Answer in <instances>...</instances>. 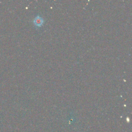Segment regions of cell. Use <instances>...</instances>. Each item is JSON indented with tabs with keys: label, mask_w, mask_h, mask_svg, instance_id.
<instances>
[{
	"label": "cell",
	"mask_w": 132,
	"mask_h": 132,
	"mask_svg": "<svg viewBox=\"0 0 132 132\" xmlns=\"http://www.w3.org/2000/svg\"><path fill=\"white\" fill-rule=\"evenodd\" d=\"M34 23L37 27H40L43 23V20L40 16H37L35 18L34 20Z\"/></svg>",
	"instance_id": "cell-1"
}]
</instances>
